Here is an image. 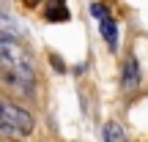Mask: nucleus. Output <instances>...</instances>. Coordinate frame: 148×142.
<instances>
[{"label": "nucleus", "mask_w": 148, "mask_h": 142, "mask_svg": "<svg viewBox=\"0 0 148 142\" xmlns=\"http://www.w3.org/2000/svg\"><path fill=\"white\" fill-rule=\"evenodd\" d=\"M137 82H140L137 58H126V63H123V88H137Z\"/></svg>", "instance_id": "obj_4"}, {"label": "nucleus", "mask_w": 148, "mask_h": 142, "mask_svg": "<svg viewBox=\"0 0 148 142\" xmlns=\"http://www.w3.org/2000/svg\"><path fill=\"white\" fill-rule=\"evenodd\" d=\"M47 16H49V19H69V11H66L63 5H58V8H49Z\"/></svg>", "instance_id": "obj_6"}, {"label": "nucleus", "mask_w": 148, "mask_h": 142, "mask_svg": "<svg viewBox=\"0 0 148 142\" xmlns=\"http://www.w3.org/2000/svg\"><path fill=\"white\" fill-rule=\"evenodd\" d=\"M104 142H129L126 139V131L118 120H107L104 123Z\"/></svg>", "instance_id": "obj_5"}, {"label": "nucleus", "mask_w": 148, "mask_h": 142, "mask_svg": "<svg viewBox=\"0 0 148 142\" xmlns=\"http://www.w3.org/2000/svg\"><path fill=\"white\" fill-rule=\"evenodd\" d=\"M99 30H101V36H104V41L115 49V44H118V27H115V19H112L110 14L99 16Z\"/></svg>", "instance_id": "obj_3"}, {"label": "nucleus", "mask_w": 148, "mask_h": 142, "mask_svg": "<svg viewBox=\"0 0 148 142\" xmlns=\"http://www.w3.org/2000/svg\"><path fill=\"white\" fill-rule=\"evenodd\" d=\"M0 71L11 85H16L19 90L30 93L33 82H36V71H33V60L27 55V49L16 41L14 36L0 33Z\"/></svg>", "instance_id": "obj_1"}, {"label": "nucleus", "mask_w": 148, "mask_h": 142, "mask_svg": "<svg viewBox=\"0 0 148 142\" xmlns=\"http://www.w3.org/2000/svg\"><path fill=\"white\" fill-rule=\"evenodd\" d=\"M58 3H60V5H63V0H58Z\"/></svg>", "instance_id": "obj_7"}, {"label": "nucleus", "mask_w": 148, "mask_h": 142, "mask_svg": "<svg viewBox=\"0 0 148 142\" xmlns=\"http://www.w3.org/2000/svg\"><path fill=\"white\" fill-rule=\"evenodd\" d=\"M0 131L11 137H27L33 131V115L8 99H0Z\"/></svg>", "instance_id": "obj_2"}]
</instances>
